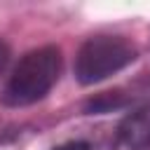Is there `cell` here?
Listing matches in <instances>:
<instances>
[{
	"label": "cell",
	"mask_w": 150,
	"mask_h": 150,
	"mask_svg": "<svg viewBox=\"0 0 150 150\" xmlns=\"http://www.w3.org/2000/svg\"><path fill=\"white\" fill-rule=\"evenodd\" d=\"M120 138L129 150L150 148V96L143 98L120 124Z\"/></svg>",
	"instance_id": "3957f363"
},
{
	"label": "cell",
	"mask_w": 150,
	"mask_h": 150,
	"mask_svg": "<svg viewBox=\"0 0 150 150\" xmlns=\"http://www.w3.org/2000/svg\"><path fill=\"white\" fill-rule=\"evenodd\" d=\"M52 150H89V143L87 141H66V143H61Z\"/></svg>",
	"instance_id": "277c9868"
},
{
	"label": "cell",
	"mask_w": 150,
	"mask_h": 150,
	"mask_svg": "<svg viewBox=\"0 0 150 150\" xmlns=\"http://www.w3.org/2000/svg\"><path fill=\"white\" fill-rule=\"evenodd\" d=\"M61 75L59 47H38L21 56L2 89V103L9 108H26L42 101Z\"/></svg>",
	"instance_id": "6da1fadb"
},
{
	"label": "cell",
	"mask_w": 150,
	"mask_h": 150,
	"mask_svg": "<svg viewBox=\"0 0 150 150\" xmlns=\"http://www.w3.org/2000/svg\"><path fill=\"white\" fill-rule=\"evenodd\" d=\"M136 61V47L122 35H91L75 56V77L80 84H96L124 70Z\"/></svg>",
	"instance_id": "7a4b0ae2"
},
{
	"label": "cell",
	"mask_w": 150,
	"mask_h": 150,
	"mask_svg": "<svg viewBox=\"0 0 150 150\" xmlns=\"http://www.w3.org/2000/svg\"><path fill=\"white\" fill-rule=\"evenodd\" d=\"M7 61H9V47L0 40V75H2V70L7 68Z\"/></svg>",
	"instance_id": "5b68a950"
}]
</instances>
